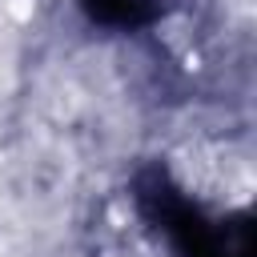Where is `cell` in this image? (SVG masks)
I'll return each instance as SVG.
<instances>
[{"instance_id": "6da1fadb", "label": "cell", "mask_w": 257, "mask_h": 257, "mask_svg": "<svg viewBox=\"0 0 257 257\" xmlns=\"http://www.w3.org/2000/svg\"><path fill=\"white\" fill-rule=\"evenodd\" d=\"M0 12H4L12 24H24V20H32L36 0H0Z\"/></svg>"}]
</instances>
